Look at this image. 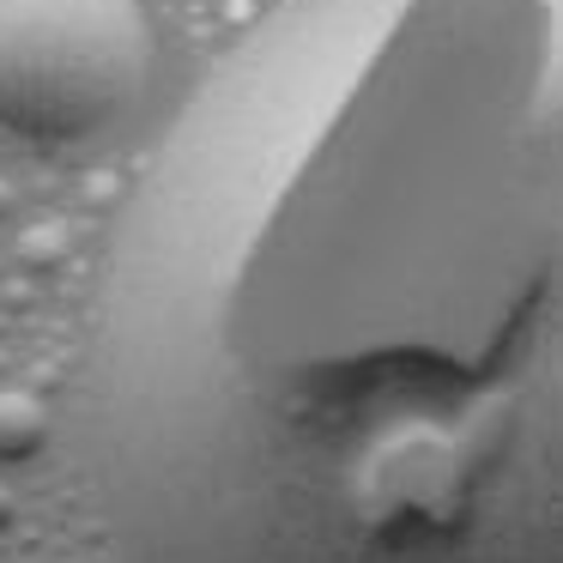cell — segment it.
<instances>
[{"instance_id":"obj_2","label":"cell","mask_w":563,"mask_h":563,"mask_svg":"<svg viewBox=\"0 0 563 563\" xmlns=\"http://www.w3.org/2000/svg\"><path fill=\"white\" fill-rule=\"evenodd\" d=\"M152 86L140 0H0V134L86 146Z\"/></svg>"},{"instance_id":"obj_1","label":"cell","mask_w":563,"mask_h":563,"mask_svg":"<svg viewBox=\"0 0 563 563\" xmlns=\"http://www.w3.org/2000/svg\"><path fill=\"white\" fill-rule=\"evenodd\" d=\"M122 563H563V0H285L115 219Z\"/></svg>"}]
</instances>
